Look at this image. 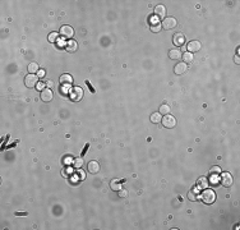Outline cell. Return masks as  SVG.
Segmentation results:
<instances>
[{"label": "cell", "mask_w": 240, "mask_h": 230, "mask_svg": "<svg viewBox=\"0 0 240 230\" xmlns=\"http://www.w3.org/2000/svg\"><path fill=\"white\" fill-rule=\"evenodd\" d=\"M202 200L206 205H212L216 201V193L212 189H204V192L202 193Z\"/></svg>", "instance_id": "obj_1"}, {"label": "cell", "mask_w": 240, "mask_h": 230, "mask_svg": "<svg viewBox=\"0 0 240 230\" xmlns=\"http://www.w3.org/2000/svg\"><path fill=\"white\" fill-rule=\"evenodd\" d=\"M38 70H40V68H38L37 63H31V64H28V73L29 74H35Z\"/></svg>", "instance_id": "obj_21"}, {"label": "cell", "mask_w": 240, "mask_h": 230, "mask_svg": "<svg viewBox=\"0 0 240 230\" xmlns=\"http://www.w3.org/2000/svg\"><path fill=\"white\" fill-rule=\"evenodd\" d=\"M170 111H171V109H170V106L169 105H166V104H164V105H161L160 106V114L161 115H169L170 114Z\"/></svg>", "instance_id": "obj_22"}, {"label": "cell", "mask_w": 240, "mask_h": 230, "mask_svg": "<svg viewBox=\"0 0 240 230\" xmlns=\"http://www.w3.org/2000/svg\"><path fill=\"white\" fill-rule=\"evenodd\" d=\"M36 88H37V90H41V91H42V90H45V88H46V83L38 82V83H37V86H36Z\"/></svg>", "instance_id": "obj_29"}, {"label": "cell", "mask_w": 240, "mask_h": 230, "mask_svg": "<svg viewBox=\"0 0 240 230\" xmlns=\"http://www.w3.org/2000/svg\"><path fill=\"white\" fill-rule=\"evenodd\" d=\"M176 25H177V22H176V19H175L174 17H167V18L164 19V22H162L161 26H162V28H164V29L170 31V29L175 28Z\"/></svg>", "instance_id": "obj_5"}, {"label": "cell", "mask_w": 240, "mask_h": 230, "mask_svg": "<svg viewBox=\"0 0 240 230\" xmlns=\"http://www.w3.org/2000/svg\"><path fill=\"white\" fill-rule=\"evenodd\" d=\"M15 216H27V212H15Z\"/></svg>", "instance_id": "obj_34"}, {"label": "cell", "mask_w": 240, "mask_h": 230, "mask_svg": "<svg viewBox=\"0 0 240 230\" xmlns=\"http://www.w3.org/2000/svg\"><path fill=\"white\" fill-rule=\"evenodd\" d=\"M181 55H183V53L179 49H173V50L169 51V58L171 59V60H179V59H181Z\"/></svg>", "instance_id": "obj_15"}, {"label": "cell", "mask_w": 240, "mask_h": 230, "mask_svg": "<svg viewBox=\"0 0 240 230\" xmlns=\"http://www.w3.org/2000/svg\"><path fill=\"white\" fill-rule=\"evenodd\" d=\"M187 70H188V65L185 64V63H179V64H176L175 68H174V72H175V74H177V76L184 74L185 72H187Z\"/></svg>", "instance_id": "obj_13"}, {"label": "cell", "mask_w": 240, "mask_h": 230, "mask_svg": "<svg viewBox=\"0 0 240 230\" xmlns=\"http://www.w3.org/2000/svg\"><path fill=\"white\" fill-rule=\"evenodd\" d=\"M181 58H183V63H185V64H190V63H193V60H194V55H193L192 53H189V51H187V53H183Z\"/></svg>", "instance_id": "obj_17"}, {"label": "cell", "mask_w": 240, "mask_h": 230, "mask_svg": "<svg viewBox=\"0 0 240 230\" xmlns=\"http://www.w3.org/2000/svg\"><path fill=\"white\" fill-rule=\"evenodd\" d=\"M221 170H220V166H213V168L210 170V174L211 175H215V174H220Z\"/></svg>", "instance_id": "obj_28"}, {"label": "cell", "mask_w": 240, "mask_h": 230, "mask_svg": "<svg viewBox=\"0 0 240 230\" xmlns=\"http://www.w3.org/2000/svg\"><path fill=\"white\" fill-rule=\"evenodd\" d=\"M90 148V143H86V146H84V148H83V151H82V156H84L86 155V152H87V150Z\"/></svg>", "instance_id": "obj_33"}, {"label": "cell", "mask_w": 240, "mask_h": 230, "mask_svg": "<svg viewBox=\"0 0 240 230\" xmlns=\"http://www.w3.org/2000/svg\"><path fill=\"white\" fill-rule=\"evenodd\" d=\"M187 49L189 53H197L199 51L200 49H202V44H200L199 41H190L188 45H187Z\"/></svg>", "instance_id": "obj_10"}, {"label": "cell", "mask_w": 240, "mask_h": 230, "mask_svg": "<svg viewBox=\"0 0 240 230\" xmlns=\"http://www.w3.org/2000/svg\"><path fill=\"white\" fill-rule=\"evenodd\" d=\"M59 35L63 37V38L70 40L73 37V35H74V29L70 26H63V27L60 28V31H59Z\"/></svg>", "instance_id": "obj_4"}, {"label": "cell", "mask_w": 240, "mask_h": 230, "mask_svg": "<svg viewBox=\"0 0 240 230\" xmlns=\"http://www.w3.org/2000/svg\"><path fill=\"white\" fill-rule=\"evenodd\" d=\"M123 181H124V180H121V181H120V180H112L111 183H110V188L112 189V191H115V192H119L120 189L123 188V187H121V183H123Z\"/></svg>", "instance_id": "obj_19"}, {"label": "cell", "mask_w": 240, "mask_h": 230, "mask_svg": "<svg viewBox=\"0 0 240 230\" xmlns=\"http://www.w3.org/2000/svg\"><path fill=\"white\" fill-rule=\"evenodd\" d=\"M208 185H210V183H208L207 178H204V177H200V178L197 180V187L200 188V189H206Z\"/></svg>", "instance_id": "obj_18"}, {"label": "cell", "mask_w": 240, "mask_h": 230, "mask_svg": "<svg viewBox=\"0 0 240 230\" xmlns=\"http://www.w3.org/2000/svg\"><path fill=\"white\" fill-rule=\"evenodd\" d=\"M154 17L158 18V19H165L166 17V8L164 5H157L156 8H154Z\"/></svg>", "instance_id": "obj_8"}, {"label": "cell", "mask_w": 240, "mask_h": 230, "mask_svg": "<svg viewBox=\"0 0 240 230\" xmlns=\"http://www.w3.org/2000/svg\"><path fill=\"white\" fill-rule=\"evenodd\" d=\"M151 123H153V124H158V123H161V120H162V115L160 114V113H153V114H151Z\"/></svg>", "instance_id": "obj_20"}, {"label": "cell", "mask_w": 240, "mask_h": 230, "mask_svg": "<svg viewBox=\"0 0 240 230\" xmlns=\"http://www.w3.org/2000/svg\"><path fill=\"white\" fill-rule=\"evenodd\" d=\"M162 124L165 128H174L176 125V119L173 115H165L162 118Z\"/></svg>", "instance_id": "obj_6"}, {"label": "cell", "mask_w": 240, "mask_h": 230, "mask_svg": "<svg viewBox=\"0 0 240 230\" xmlns=\"http://www.w3.org/2000/svg\"><path fill=\"white\" fill-rule=\"evenodd\" d=\"M83 164H84V161H83L82 157L81 158H75V160L73 161V166H74V168H77V169H81L83 166Z\"/></svg>", "instance_id": "obj_24"}, {"label": "cell", "mask_w": 240, "mask_h": 230, "mask_svg": "<svg viewBox=\"0 0 240 230\" xmlns=\"http://www.w3.org/2000/svg\"><path fill=\"white\" fill-rule=\"evenodd\" d=\"M58 38H59V33H58V32H51V33L49 35V41H50V42H56Z\"/></svg>", "instance_id": "obj_25"}, {"label": "cell", "mask_w": 240, "mask_h": 230, "mask_svg": "<svg viewBox=\"0 0 240 230\" xmlns=\"http://www.w3.org/2000/svg\"><path fill=\"white\" fill-rule=\"evenodd\" d=\"M235 63H236V64H239V57H235Z\"/></svg>", "instance_id": "obj_36"}, {"label": "cell", "mask_w": 240, "mask_h": 230, "mask_svg": "<svg viewBox=\"0 0 240 230\" xmlns=\"http://www.w3.org/2000/svg\"><path fill=\"white\" fill-rule=\"evenodd\" d=\"M87 170L91 174H97L100 171V164L97 161H90L87 165Z\"/></svg>", "instance_id": "obj_14"}, {"label": "cell", "mask_w": 240, "mask_h": 230, "mask_svg": "<svg viewBox=\"0 0 240 230\" xmlns=\"http://www.w3.org/2000/svg\"><path fill=\"white\" fill-rule=\"evenodd\" d=\"M59 82L63 86H70L73 83V77L70 74H68V73H64V74H61V77L59 78Z\"/></svg>", "instance_id": "obj_12"}, {"label": "cell", "mask_w": 240, "mask_h": 230, "mask_svg": "<svg viewBox=\"0 0 240 230\" xmlns=\"http://www.w3.org/2000/svg\"><path fill=\"white\" fill-rule=\"evenodd\" d=\"M128 196V192L125 191V189H120V191H119V197H121V198H124V197H127Z\"/></svg>", "instance_id": "obj_30"}, {"label": "cell", "mask_w": 240, "mask_h": 230, "mask_svg": "<svg viewBox=\"0 0 240 230\" xmlns=\"http://www.w3.org/2000/svg\"><path fill=\"white\" fill-rule=\"evenodd\" d=\"M46 87H48V88H51V87H52V81H48V82H46Z\"/></svg>", "instance_id": "obj_35"}, {"label": "cell", "mask_w": 240, "mask_h": 230, "mask_svg": "<svg viewBox=\"0 0 240 230\" xmlns=\"http://www.w3.org/2000/svg\"><path fill=\"white\" fill-rule=\"evenodd\" d=\"M188 198H189L190 201H197V200H198V196H197L196 191H190V192L188 193Z\"/></svg>", "instance_id": "obj_27"}, {"label": "cell", "mask_w": 240, "mask_h": 230, "mask_svg": "<svg viewBox=\"0 0 240 230\" xmlns=\"http://www.w3.org/2000/svg\"><path fill=\"white\" fill-rule=\"evenodd\" d=\"M77 47H78V44H77L74 40H69L68 42H65V49H67L69 53H74V51H77Z\"/></svg>", "instance_id": "obj_16"}, {"label": "cell", "mask_w": 240, "mask_h": 230, "mask_svg": "<svg viewBox=\"0 0 240 230\" xmlns=\"http://www.w3.org/2000/svg\"><path fill=\"white\" fill-rule=\"evenodd\" d=\"M220 183L222 184V187L225 188H229L233 185L234 183V179H233V175L230 173H222L221 177H220Z\"/></svg>", "instance_id": "obj_2"}, {"label": "cell", "mask_w": 240, "mask_h": 230, "mask_svg": "<svg viewBox=\"0 0 240 230\" xmlns=\"http://www.w3.org/2000/svg\"><path fill=\"white\" fill-rule=\"evenodd\" d=\"M75 175H77V178H78L79 180H84V179H86V174L83 173L82 169H78V170H77V171H75Z\"/></svg>", "instance_id": "obj_26"}, {"label": "cell", "mask_w": 240, "mask_h": 230, "mask_svg": "<svg viewBox=\"0 0 240 230\" xmlns=\"http://www.w3.org/2000/svg\"><path fill=\"white\" fill-rule=\"evenodd\" d=\"M86 84H87L88 88L91 90V92H92V93H95V92H96V91H95V88L92 87V84H91V82H90V81H86Z\"/></svg>", "instance_id": "obj_32"}, {"label": "cell", "mask_w": 240, "mask_h": 230, "mask_svg": "<svg viewBox=\"0 0 240 230\" xmlns=\"http://www.w3.org/2000/svg\"><path fill=\"white\" fill-rule=\"evenodd\" d=\"M161 23H158V22H156V23H152L151 25V31L153 33H158V32H161Z\"/></svg>", "instance_id": "obj_23"}, {"label": "cell", "mask_w": 240, "mask_h": 230, "mask_svg": "<svg viewBox=\"0 0 240 230\" xmlns=\"http://www.w3.org/2000/svg\"><path fill=\"white\" fill-rule=\"evenodd\" d=\"M69 97L73 101H81L83 97V90L81 87H73L72 91L69 92Z\"/></svg>", "instance_id": "obj_3"}, {"label": "cell", "mask_w": 240, "mask_h": 230, "mask_svg": "<svg viewBox=\"0 0 240 230\" xmlns=\"http://www.w3.org/2000/svg\"><path fill=\"white\" fill-rule=\"evenodd\" d=\"M40 97H41V100H42L44 102H49V101H51V100H52V91H51L50 88H48V87H46L45 90H42V91H41Z\"/></svg>", "instance_id": "obj_11"}, {"label": "cell", "mask_w": 240, "mask_h": 230, "mask_svg": "<svg viewBox=\"0 0 240 230\" xmlns=\"http://www.w3.org/2000/svg\"><path fill=\"white\" fill-rule=\"evenodd\" d=\"M37 76L36 74H27L25 78V84L28 87V88H32V87L37 86Z\"/></svg>", "instance_id": "obj_7"}, {"label": "cell", "mask_w": 240, "mask_h": 230, "mask_svg": "<svg viewBox=\"0 0 240 230\" xmlns=\"http://www.w3.org/2000/svg\"><path fill=\"white\" fill-rule=\"evenodd\" d=\"M37 77H38V78H44V77H45V70H44V69H40V70H38V72H37Z\"/></svg>", "instance_id": "obj_31"}, {"label": "cell", "mask_w": 240, "mask_h": 230, "mask_svg": "<svg viewBox=\"0 0 240 230\" xmlns=\"http://www.w3.org/2000/svg\"><path fill=\"white\" fill-rule=\"evenodd\" d=\"M173 42H174V45L175 46H183L184 44H185V36L181 33V32H177V33H175L174 35V37H173Z\"/></svg>", "instance_id": "obj_9"}]
</instances>
